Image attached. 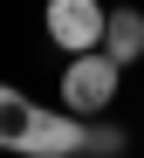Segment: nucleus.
Returning a JSON list of instances; mask_svg holds the SVG:
<instances>
[{
    "instance_id": "f257e3e1",
    "label": "nucleus",
    "mask_w": 144,
    "mask_h": 158,
    "mask_svg": "<svg viewBox=\"0 0 144 158\" xmlns=\"http://www.w3.org/2000/svg\"><path fill=\"white\" fill-rule=\"evenodd\" d=\"M117 89H124V62L110 55V48H82V55H69V69H62V103H69L76 117H110Z\"/></svg>"
},
{
    "instance_id": "f03ea898",
    "label": "nucleus",
    "mask_w": 144,
    "mask_h": 158,
    "mask_svg": "<svg viewBox=\"0 0 144 158\" xmlns=\"http://www.w3.org/2000/svg\"><path fill=\"white\" fill-rule=\"evenodd\" d=\"M82 138H89V117H76L69 103H55V110H27V124H21V138H14V151L21 158H69V151H82Z\"/></svg>"
},
{
    "instance_id": "7ed1b4c3",
    "label": "nucleus",
    "mask_w": 144,
    "mask_h": 158,
    "mask_svg": "<svg viewBox=\"0 0 144 158\" xmlns=\"http://www.w3.org/2000/svg\"><path fill=\"white\" fill-rule=\"evenodd\" d=\"M103 0H48L41 7V28L62 55H82V48H103Z\"/></svg>"
},
{
    "instance_id": "20e7f679",
    "label": "nucleus",
    "mask_w": 144,
    "mask_h": 158,
    "mask_svg": "<svg viewBox=\"0 0 144 158\" xmlns=\"http://www.w3.org/2000/svg\"><path fill=\"white\" fill-rule=\"evenodd\" d=\"M103 48H110L124 69L144 62V14H137V7H110V21H103Z\"/></svg>"
},
{
    "instance_id": "39448f33",
    "label": "nucleus",
    "mask_w": 144,
    "mask_h": 158,
    "mask_svg": "<svg viewBox=\"0 0 144 158\" xmlns=\"http://www.w3.org/2000/svg\"><path fill=\"white\" fill-rule=\"evenodd\" d=\"M27 110H35V103H27L14 83H0V151H14V138H21V124H27Z\"/></svg>"
},
{
    "instance_id": "423d86ee",
    "label": "nucleus",
    "mask_w": 144,
    "mask_h": 158,
    "mask_svg": "<svg viewBox=\"0 0 144 158\" xmlns=\"http://www.w3.org/2000/svg\"><path fill=\"white\" fill-rule=\"evenodd\" d=\"M82 151H96V158H117V151H124V131H117V124H96V117H89V138H82Z\"/></svg>"
},
{
    "instance_id": "0eeeda50",
    "label": "nucleus",
    "mask_w": 144,
    "mask_h": 158,
    "mask_svg": "<svg viewBox=\"0 0 144 158\" xmlns=\"http://www.w3.org/2000/svg\"><path fill=\"white\" fill-rule=\"evenodd\" d=\"M69 158H96V151H69Z\"/></svg>"
}]
</instances>
